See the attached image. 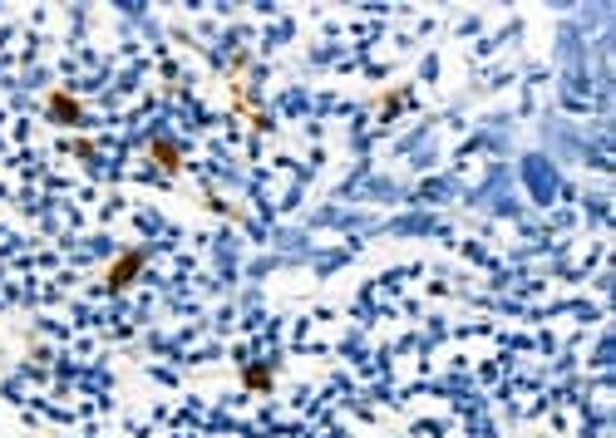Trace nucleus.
I'll use <instances>...</instances> for the list:
<instances>
[{
  "label": "nucleus",
  "instance_id": "obj_1",
  "mask_svg": "<svg viewBox=\"0 0 616 438\" xmlns=\"http://www.w3.org/2000/svg\"><path fill=\"white\" fill-rule=\"evenodd\" d=\"M143 266V251H123L118 261H114V271H109V290H123L128 285V276Z\"/></svg>",
  "mask_w": 616,
  "mask_h": 438
},
{
  "label": "nucleus",
  "instance_id": "obj_2",
  "mask_svg": "<svg viewBox=\"0 0 616 438\" xmlns=\"http://www.w3.org/2000/svg\"><path fill=\"white\" fill-rule=\"evenodd\" d=\"M50 113L64 118V123H79V104H74L69 94H55V99H50Z\"/></svg>",
  "mask_w": 616,
  "mask_h": 438
},
{
  "label": "nucleus",
  "instance_id": "obj_3",
  "mask_svg": "<svg viewBox=\"0 0 616 438\" xmlns=\"http://www.w3.org/2000/svg\"><path fill=\"white\" fill-rule=\"evenodd\" d=\"M242 384H247V389H266V384H271V369H247Z\"/></svg>",
  "mask_w": 616,
  "mask_h": 438
},
{
  "label": "nucleus",
  "instance_id": "obj_4",
  "mask_svg": "<svg viewBox=\"0 0 616 438\" xmlns=\"http://www.w3.org/2000/svg\"><path fill=\"white\" fill-rule=\"evenodd\" d=\"M153 148H158V158H163V163H168V168H178V153H173V148H168V143H153Z\"/></svg>",
  "mask_w": 616,
  "mask_h": 438
}]
</instances>
